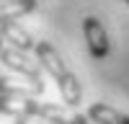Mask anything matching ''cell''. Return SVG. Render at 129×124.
Instances as JSON below:
<instances>
[{
	"label": "cell",
	"mask_w": 129,
	"mask_h": 124,
	"mask_svg": "<svg viewBox=\"0 0 129 124\" xmlns=\"http://www.w3.org/2000/svg\"><path fill=\"white\" fill-rule=\"evenodd\" d=\"M0 62H3L5 67H10L13 72H18L21 78H28V80H39L41 83V70L36 62H31L21 49H3L0 52Z\"/></svg>",
	"instance_id": "3"
},
{
	"label": "cell",
	"mask_w": 129,
	"mask_h": 124,
	"mask_svg": "<svg viewBox=\"0 0 129 124\" xmlns=\"http://www.w3.org/2000/svg\"><path fill=\"white\" fill-rule=\"evenodd\" d=\"M0 3H5V0H0Z\"/></svg>",
	"instance_id": "11"
},
{
	"label": "cell",
	"mask_w": 129,
	"mask_h": 124,
	"mask_svg": "<svg viewBox=\"0 0 129 124\" xmlns=\"http://www.w3.org/2000/svg\"><path fill=\"white\" fill-rule=\"evenodd\" d=\"M34 52H36V59L41 62V67H44L49 75H52V80L57 83L62 103L67 109H75L80 103V98H83V88H80L78 78H75V72L64 65L62 54L49 44V41H36V49Z\"/></svg>",
	"instance_id": "1"
},
{
	"label": "cell",
	"mask_w": 129,
	"mask_h": 124,
	"mask_svg": "<svg viewBox=\"0 0 129 124\" xmlns=\"http://www.w3.org/2000/svg\"><path fill=\"white\" fill-rule=\"evenodd\" d=\"M83 36H85V44H88V52L93 59H106L111 52V41L109 34H106L103 23L95 16H88L83 21Z\"/></svg>",
	"instance_id": "2"
},
{
	"label": "cell",
	"mask_w": 129,
	"mask_h": 124,
	"mask_svg": "<svg viewBox=\"0 0 129 124\" xmlns=\"http://www.w3.org/2000/svg\"><path fill=\"white\" fill-rule=\"evenodd\" d=\"M36 5H39V0H5V3H0V23L16 21L26 13H34Z\"/></svg>",
	"instance_id": "7"
},
{
	"label": "cell",
	"mask_w": 129,
	"mask_h": 124,
	"mask_svg": "<svg viewBox=\"0 0 129 124\" xmlns=\"http://www.w3.org/2000/svg\"><path fill=\"white\" fill-rule=\"evenodd\" d=\"M0 31H3L5 41H10L16 49L21 52H28V49H36V41L31 39V34L26 28H21L16 21H5V23H0Z\"/></svg>",
	"instance_id": "5"
},
{
	"label": "cell",
	"mask_w": 129,
	"mask_h": 124,
	"mask_svg": "<svg viewBox=\"0 0 129 124\" xmlns=\"http://www.w3.org/2000/svg\"><path fill=\"white\" fill-rule=\"evenodd\" d=\"M3 41H5V36H3V31H0V52L5 49V47H3Z\"/></svg>",
	"instance_id": "9"
},
{
	"label": "cell",
	"mask_w": 129,
	"mask_h": 124,
	"mask_svg": "<svg viewBox=\"0 0 129 124\" xmlns=\"http://www.w3.org/2000/svg\"><path fill=\"white\" fill-rule=\"evenodd\" d=\"M124 3H126V5H129V0H124Z\"/></svg>",
	"instance_id": "10"
},
{
	"label": "cell",
	"mask_w": 129,
	"mask_h": 124,
	"mask_svg": "<svg viewBox=\"0 0 129 124\" xmlns=\"http://www.w3.org/2000/svg\"><path fill=\"white\" fill-rule=\"evenodd\" d=\"M88 119L93 124H129V116L121 114L119 109L109 106V103H90Z\"/></svg>",
	"instance_id": "6"
},
{
	"label": "cell",
	"mask_w": 129,
	"mask_h": 124,
	"mask_svg": "<svg viewBox=\"0 0 129 124\" xmlns=\"http://www.w3.org/2000/svg\"><path fill=\"white\" fill-rule=\"evenodd\" d=\"M16 124H54V121H47V119H39V116H18Z\"/></svg>",
	"instance_id": "8"
},
{
	"label": "cell",
	"mask_w": 129,
	"mask_h": 124,
	"mask_svg": "<svg viewBox=\"0 0 129 124\" xmlns=\"http://www.w3.org/2000/svg\"><path fill=\"white\" fill-rule=\"evenodd\" d=\"M39 93H44V83L31 80V83H21L16 78H3L0 75V96H21V98H34Z\"/></svg>",
	"instance_id": "4"
}]
</instances>
